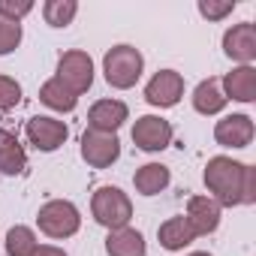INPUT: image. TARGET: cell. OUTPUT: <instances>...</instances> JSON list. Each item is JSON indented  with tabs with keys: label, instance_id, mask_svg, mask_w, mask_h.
Listing matches in <instances>:
<instances>
[{
	"label": "cell",
	"instance_id": "cell-1",
	"mask_svg": "<svg viewBox=\"0 0 256 256\" xmlns=\"http://www.w3.org/2000/svg\"><path fill=\"white\" fill-rule=\"evenodd\" d=\"M202 181L211 193V199L220 208L235 205H253L256 202V169L247 163H238L232 157H211L205 163Z\"/></svg>",
	"mask_w": 256,
	"mask_h": 256
},
{
	"label": "cell",
	"instance_id": "cell-2",
	"mask_svg": "<svg viewBox=\"0 0 256 256\" xmlns=\"http://www.w3.org/2000/svg\"><path fill=\"white\" fill-rule=\"evenodd\" d=\"M142 70H145V58L133 46H114L102 58V76L118 90H130L142 78Z\"/></svg>",
	"mask_w": 256,
	"mask_h": 256
},
{
	"label": "cell",
	"instance_id": "cell-3",
	"mask_svg": "<svg viewBox=\"0 0 256 256\" xmlns=\"http://www.w3.org/2000/svg\"><path fill=\"white\" fill-rule=\"evenodd\" d=\"M90 214L100 226H106L108 232L112 229H124V226H130L133 220V202L130 196H126L120 187H100L90 199Z\"/></svg>",
	"mask_w": 256,
	"mask_h": 256
},
{
	"label": "cell",
	"instance_id": "cell-4",
	"mask_svg": "<svg viewBox=\"0 0 256 256\" xmlns=\"http://www.w3.org/2000/svg\"><path fill=\"white\" fill-rule=\"evenodd\" d=\"M36 223L40 232H46L48 238H70L82 229V214L70 199H52L40 208Z\"/></svg>",
	"mask_w": 256,
	"mask_h": 256
},
{
	"label": "cell",
	"instance_id": "cell-5",
	"mask_svg": "<svg viewBox=\"0 0 256 256\" xmlns=\"http://www.w3.org/2000/svg\"><path fill=\"white\" fill-rule=\"evenodd\" d=\"M66 90H72L76 96H82L84 90H90L94 84V60L88 52L82 48H72V52H64L60 60H58V76H54Z\"/></svg>",
	"mask_w": 256,
	"mask_h": 256
},
{
	"label": "cell",
	"instance_id": "cell-6",
	"mask_svg": "<svg viewBox=\"0 0 256 256\" xmlns=\"http://www.w3.org/2000/svg\"><path fill=\"white\" fill-rule=\"evenodd\" d=\"M24 136H28V142H30L36 151L52 154V151H58V148L70 139V126H66L64 120H58V118L36 114V118H30V120L24 124Z\"/></svg>",
	"mask_w": 256,
	"mask_h": 256
},
{
	"label": "cell",
	"instance_id": "cell-7",
	"mask_svg": "<svg viewBox=\"0 0 256 256\" xmlns=\"http://www.w3.org/2000/svg\"><path fill=\"white\" fill-rule=\"evenodd\" d=\"M133 142L145 154H157L172 145V124L157 114H142L133 124Z\"/></svg>",
	"mask_w": 256,
	"mask_h": 256
},
{
	"label": "cell",
	"instance_id": "cell-8",
	"mask_svg": "<svg viewBox=\"0 0 256 256\" xmlns=\"http://www.w3.org/2000/svg\"><path fill=\"white\" fill-rule=\"evenodd\" d=\"M181 96H184V76L175 70H160L145 84V100L154 108H172L181 102Z\"/></svg>",
	"mask_w": 256,
	"mask_h": 256
},
{
	"label": "cell",
	"instance_id": "cell-9",
	"mask_svg": "<svg viewBox=\"0 0 256 256\" xmlns=\"http://www.w3.org/2000/svg\"><path fill=\"white\" fill-rule=\"evenodd\" d=\"M120 157V142L114 133H96V130H84L82 136V160L94 169H108L114 160Z\"/></svg>",
	"mask_w": 256,
	"mask_h": 256
},
{
	"label": "cell",
	"instance_id": "cell-10",
	"mask_svg": "<svg viewBox=\"0 0 256 256\" xmlns=\"http://www.w3.org/2000/svg\"><path fill=\"white\" fill-rule=\"evenodd\" d=\"M223 54L235 60L238 66H250L256 60V28L250 22L232 24L223 34Z\"/></svg>",
	"mask_w": 256,
	"mask_h": 256
},
{
	"label": "cell",
	"instance_id": "cell-11",
	"mask_svg": "<svg viewBox=\"0 0 256 256\" xmlns=\"http://www.w3.org/2000/svg\"><path fill=\"white\" fill-rule=\"evenodd\" d=\"M130 120V108L120 100H96L88 112V130L96 133H118Z\"/></svg>",
	"mask_w": 256,
	"mask_h": 256
},
{
	"label": "cell",
	"instance_id": "cell-12",
	"mask_svg": "<svg viewBox=\"0 0 256 256\" xmlns=\"http://www.w3.org/2000/svg\"><path fill=\"white\" fill-rule=\"evenodd\" d=\"M214 139L223 148H247L253 142V118L250 114H226L214 124Z\"/></svg>",
	"mask_w": 256,
	"mask_h": 256
},
{
	"label": "cell",
	"instance_id": "cell-13",
	"mask_svg": "<svg viewBox=\"0 0 256 256\" xmlns=\"http://www.w3.org/2000/svg\"><path fill=\"white\" fill-rule=\"evenodd\" d=\"M187 223L196 232V238L217 232V226H220V205L211 196H190V202H187Z\"/></svg>",
	"mask_w": 256,
	"mask_h": 256
},
{
	"label": "cell",
	"instance_id": "cell-14",
	"mask_svg": "<svg viewBox=\"0 0 256 256\" xmlns=\"http://www.w3.org/2000/svg\"><path fill=\"white\" fill-rule=\"evenodd\" d=\"M220 90H223L226 100L253 102V100H256V70H253V66H235L232 72L223 76Z\"/></svg>",
	"mask_w": 256,
	"mask_h": 256
},
{
	"label": "cell",
	"instance_id": "cell-15",
	"mask_svg": "<svg viewBox=\"0 0 256 256\" xmlns=\"http://www.w3.org/2000/svg\"><path fill=\"white\" fill-rule=\"evenodd\" d=\"M106 253L108 256H145L148 244L145 235L133 226H124V229H112L106 235Z\"/></svg>",
	"mask_w": 256,
	"mask_h": 256
},
{
	"label": "cell",
	"instance_id": "cell-16",
	"mask_svg": "<svg viewBox=\"0 0 256 256\" xmlns=\"http://www.w3.org/2000/svg\"><path fill=\"white\" fill-rule=\"evenodd\" d=\"M157 238H160V247H163V250H172V253H175V250L190 247V244L196 241V232L190 229L187 217H184V214H178V217H169L166 223H160Z\"/></svg>",
	"mask_w": 256,
	"mask_h": 256
},
{
	"label": "cell",
	"instance_id": "cell-17",
	"mask_svg": "<svg viewBox=\"0 0 256 256\" xmlns=\"http://www.w3.org/2000/svg\"><path fill=\"white\" fill-rule=\"evenodd\" d=\"M226 96H223V90H220V78H205V82H199L196 84V90H193V108L199 112V114H220L223 108H226Z\"/></svg>",
	"mask_w": 256,
	"mask_h": 256
},
{
	"label": "cell",
	"instance_id": "cell-18",
	"mask_svg": "<svg viewBox=\"0 0 256 256\" xmlns=\"http://www.w3.org/2000/svg\"><path fill=\"white\" fill-rule=\"evenodd\" d=\"M169 181H172V175H169V169H166L163 163H145V166H139L136 175H133L136 193H142V196H157V193H163V190L169 187Z\"/></svg>",
	"mask_w": 256,
	"mask_h": 256
},
{
	"label": "cell",
	"instance_id": "cell-19",
	"mask_svg": "<svg viewBox=\"0 0 256 256\" xmlns=\"http://www.w3.org/2000/svg\"><path fill=\"white\" fill-rule=\"evenodd\" d=\"M28 154L10 130H0V172L4 175H24Z\"/></svg>",
	"mask_w": 256,
	"mask_h": 256
},
{
	"label": "cell",
	"instance_id": "cell-20",
	"mask_svg": "<svg viewBox=\"0 0 256 256\" xmlns=\"http://www.w3.org/2000/svg\"><path fill=\"white\" fill-rule=\"evenodd\" d=\"M40 102L54 108V112H72L78 106V96L72 90H66L58 78H48L42 88H40Z\"/></svg>",
	"mask_w": 256,
	"mask_h": 256
},
{
	"label": "cell",
	"instance_id": "cell-21",
	"mask_svg": "<svg viewBox=\"0 0 256 256\" xmlns=\"http://www.w3.org/2000/svg\"><path fill=\"white\" fill-rule=\"evenodd\" d=\"M76 12H78V4H76V0H48V4H42V18H46V24H52V28H66V24H72Z\"/></svg>",
	"mask_w": 256,
	"mask_h": 256
},
{
	"label": "cell",
	"instance_id": "cell-22",
	"mask_svg": "<svg viewBox=\"0 0 256 256\" xmlns=\"http://www.w3.org/2000/svg\"><path fill=\"white\" fill-rule=\"evenodd\" d=\"M36 247L40 244H36V235L30 226H12L6 232V253L10 256H34Z\"/></svg>",
	"mask_w": 256,
	"mask_h": 256
},
{
	"label": "cell",
	"instance_id": "cell-23",
	"mask_svg": "<svg viewBox=\"0 0 256 256\" xmlns=\"http://www.w3.org/2000/svg\"><path fill=\"white\" fill-rule=\"evenodd\" d=\"M22 46V22H10L0 16V58L12 54Z\"/></svg>",
	"mask_w": 256,
	"mask_h": 256
},
{
	"label": "cell",
	"instance_id": "cell-24",
	"mask_svg": "<svg viewBox=\"0 0 256 256\" xmlns=\"http://www.w3.org/2000/svg\"><path fill=\"white\" fill-rule=\"evenodd\" d=\"M22 102V84L12 76H0V112H10Z\"/></svg>",
	"mask_w": 256,
	"mask_h": 256
},
{
	"label": "cell",
	"instance_id": "cell-25",
	"mask_svg": "<svg viewBox=\"0 0 256 256\" xmlns=\"http://www.w3.org/2000/svg\"><path fill=\"white\" fill-rule=\"evenodd\" d=\"M34 12V4L30 0H0V16L10 18V22H22L24 16Z\"/></svg>",
	"mask_w": 256,
	"mask_h": 256
},
{
	"label": "cell",
	"instance_id": "cell-26",
	"mask_svg": "<svg viewBox=\"0 0 256 256\" xmlns=\"http://www.w3.org/2000/svg\"><path fill=\"white\" fill-rule=\"evenodd\" d=\"M232 10H235L232 0H226V4H211V0L205 4V0H202V4H199V16L208 18V22H220V18L232 16Z\"/></svg>",
	"mask_w": 256,
	"mask_h": 256
},
{
	"label": "cell",
	"instance_id": "cell-27",
	"mask_svg": "<svg viewBox=\"0 0 256 256\" xmlns=\"http://www.w3.org/2000/svg\"><path fill=\"white\" fill-rule=\"evenodd\" d=\"M34 256H66V250H60V247H54V244H40V247L34 250Z\"/></svg>",
	"mask_w": 256,
	"mask_h": 256
},
{
	"label": "cell",
	"instance_id": "cell-28",
	"mask_svg": "<svg viewBox=\"0 0 256 256\" xmlns=\"http://www.w3.org/2000/svg\"><path fill=\"white\" fill-rule=\"evenodd\" d=\"M187 256H211L208 250H196V253H187Z\"/></svg>",
	"mask_w": 256,
	"mask_h": 256
}]
</instances>
